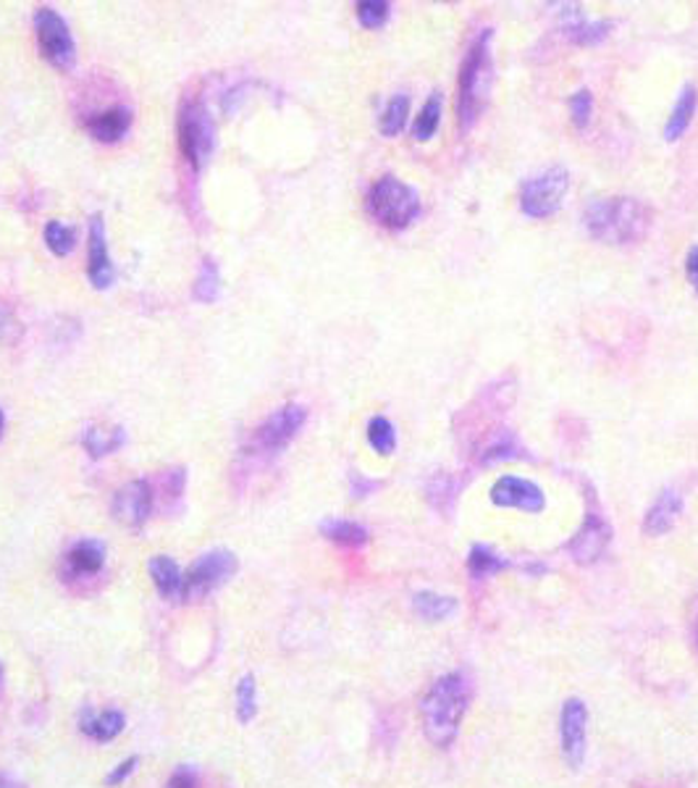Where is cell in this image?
<instances>
[{
	"instance_id": "obj_1",
	"label": "cell",
	"mask_w": 698,
	"mask_h": 788,
	"mask_svg": "<svg viewBox=\"0 0 698 788\" xmlns=\"http://www.w3.org/2000/svg\"><path fill=\"white\" fill-rule=\"evenodd\" d=\"M583 224L594 240L607 244L641 242L654 224V210L638 197L617 195L594 201L583 214Z\"/></svg>"
},
{
	"instance_id": "obj_2",
	"label": "cell",
	"mask_w": 698,
	"mask_h": 788,
	"mask_svg": "<svg viewBox=\"0 0 698 788\" xmlns=\"http://www.w3.org/2000/svg\"><path fill=\"white\" fill-rule=\"evenodd\" d=\"M470 705V686L462 673L442 675L434 686L428 688L421 701V718H423V733L425 739L434 746L455 744L457 733H460L462 718Z\"/></svg>"
},
{
	"instance_id": "obj_3",
	"label": "cell",
	"mask_w": 698,
	"mask_h": 788,
	"mask_svg": "<svg viewBox=\"0 0 698 788\" xmlns=\"http://www.w3.org/2000/svg\"><path fill=\"white\" fill-rule=\"evenodd\" d=\"M494 64H491V30H481L470 43L460 69V95H457V118L460 129H470L481 111L487 109Z\"/></svg>"
},
{
	"instance_id": "obj_4",
	"label": "cell",
	"mask_w": 698,
	"mask_h": 788,
	"mask_svg": "<svg viewBox=\"0 0 698 788\" xmlns=\"http://www.w3.org/2000/svg\"><path fill=\"white\" fill-rule=\"evenodd\" d=\"M365 210L374 218L376 224H381L384 229L402 231L408 229L417 216H421V197L417 192L404 184L402 179L397 176H381L376 179L374 187L365 195Z\"/></svg>"
},
{
	"instance_id": "obj_5",
	"label": "cell",
	"mask_w": 698,
	"mask_h": 788,
	"mask_svg": "<svg viewBox=\"0 0 698 788\" xmlns=\"http://www.w3.org/2000/svg\"><path fill=\"white\" fill-rule=\"evenodd\" d=\"M305 421H308V408L297 406V402H289V406L274 410V413L252 432L250 447L244 455L261 460L276 458L278 453H284V449L289 447V442L299 434Z\"/></svg>"
},
{
	"instance_id": "obj_6",
	"label": "cell",
	"mask_w": 698,
	"mask_h": 788,
	"mask_svg": "<svg viewBox=\"0 0 698 788\" xmlns=\"http://www.w3.org/2000/svg\"><path fill=\"white\" fill-rule=\"evenodd\" d=\"M179 148H182L184 161H187L192 169L199 171L213 153V142H216V129H213L210 114L203 103L184 101L182 111H179Z\"/></svg>"
},
{
	"instance_id": "obj_7",
	"label": "cell",
	"mask_w": 698,
	"mask_h": 788,
	"mask_svg": "<svg viewBox=\"0 0 698 788\" xmlns=\"http://www.w3.org/2000/svg\"><path fill=\"white\" fill-rule=\"evenodd\" d=\"M570 190V174L564 165H551L541 174L528 179L520 187V208L530 218H549L562 208Z\"/></svg>"
},
{
	"instance_id": "obj_8",
	"label": "cell",
	"mask_w": 698,
	"mask_h": 788,
	"mask_svg": "<svg viewBox=\"0 0 698 788\" xmlns=\"http://www.w3.org/2000/svg\"><path fill=\"white\" fill-rule=\"evenodd\" d=\"M239 560L229 549H210L184 573V599H203L237 573Z\"/></svg>"
},
{
	"instance_id": "obj_9",
	"label": "cell",
	"mask_w": 698,
	"mask_h": 788,
	"mask_svg": "<svg viewBox=\"0 0 698 788\" xmlns=\"http://www.w3.org/2000/svg\"><path fill=\"white\" fill-rule=\"evenodd\" d=\"M35 32H37V45L43 50L45 61L56 66V69H71L77 61V43L71 37L69 24L58 11H53L50 5H43V9L35 11Z\"/></svg>"
},
{
	"instance_id": "obj_10",
	"label": "cell",
	"mask_w": 698,
	"mask_h": 788,
	"mask_svg": "<svg viewBox=\"0 0 698 788\" xmlns=\"http://www.w3.org/2000/svg\"><path fill=\"white\" fill-rule=\"evenodd\" d=\"M152 505H156V487L145 479H135L113 494L111 513L126 528H142L150 518Z\"/></svg>"
},
{
	"instance_id": "obj_11",
	"label": "cell",
	"mask_w": 698,
	"mask_h": 788,
	"mask_svg": "<svg viewBox=\"0 0 698 788\" xmlns=\"http://www.w3.org/2000/svg\"><path fill=\"white\" fill-rule=\"evenodd\" d=\"M562 733V754L564 763L573 770L583 765L586 760V733H588V707L583 699H568L562 707L560 720Z\"/></svg>"
},
{
	"instance_id": "obj_12",
	"label": "cell",
	"mask_w": 698,
	"mask_h": 788,
	"mask_svg": "<svg viewBox=\"0 0 698 788\" xmlns=\"http://www.w3.org/2000/svg\"><path fill=\"white\" fill-rule=\"evenodd\" d=\"M491 502L496 507H515L523 513H541L547 507V494L538 483L520 479V476H502L491 487Z\"/></svg>"
},
{
	"instance_id": "obj_13",
	"label": "cell",
	"mask_w": 698,
	"mask_h": 788,
	"mask_svg": "<svg viewBox=\"0 0 698 788\" xmlns=\"http://www.w3.org/2000/svg\"><path fill=\"white\" fill-rule=\"evenodd\" d=\"M609 541H611V528H609V523L604 521V515L588 513L586 523H583L581 532L573 536V541H570L568 549H570V555H573L575 562H581V566H591V562H596L604 552H607Z\"/></svg>"
},
{
	"instance_id": "obj_14",
	"label": "cell",
	"mask_w": 698,
	"mask_h": 788,
	"mask_svg": "<svg viewBox=\"0 0 698 788\" xmlns=\"http://www.w3.org/2000/svg\"><path fill=\"white\" fill-rule=\"evenodd\" d=\"M88 274H90V282L95 289H108L113 279H116V271H113L111 253H108V240H105L103 216H92V221H90Z\"/></svg>"
},
{
	"instance_id": "obj_15",
	"label": "cell",
	"mask_w": 698,
	"mask_h": 788,
	"mask_svg": "<svg viewBox=\"0 0 698 788\" xmlns=\"http://www.w3.org/2000/svg\"><path fill=\"white\" fill-rule=\"evenodd\" d=\"M103 566L105 547L98 539H79L77 545H71L64 560V571L71 579H92V575L103 571Z\"/></svg>"
},
{
	"instance_id": "obj_16",
	"label": "cell",
	"mask_w": 698,
	"mask_h": 788,
	"mask_svg": "<svg viewBox=\"0 0 698 788\" xmlns=\"http://www.w3.org/2000/svg\"><path fill=\"white\" fill-rule=\"evenodd\" d=\"M683 513V496L675 489H664V492L656 496L654 505L649 507L646 518H643V534L646 536H662L673 532V526L680 518Z\"/></svg>"
},
{
	"instance_id": "obj_17",
	"label": "cell",
	"mask_w": 698,
	"mask_h": 788,
	"mask_svg": "<svg viewBox=\"0 0 698 788\" xmlns=\"http://www.w3.org/2000/svg\"><path fill=\"white\" fill-rule=\"evenodd\" d=\"M609 30L611 22H588L577 5H568L562 11V32L575 45H598L602 39H607Z\"/></svg>"
},
{
	"instance_id": "obj_18",
	"label": "cell",
	"mask_w": 698,
	"mask_h": 788,
	"mask_svg": "<svg viewBox=\"0 0 698 788\" xmlns=\"http://www.w3.org/2000/svg\"><path fill=\"white\" fill-rule=\"evenodd\" d=\"M131 127V111L126 105L100 111L88 118V132L98 142H118Z\"/></svg>"
},
{
	"instance_id": "obj_19",
	"label": "cell",
	"mask_w": 698,
	"mask_h": 788,
	"mask_svg": "<svg viewBox=\"0 0 698 788\" xmlns=\"http://www.w3.org/2000/svg\"><path fill=\"white\" fill-rule=\"evenodd\" d=\"M148 571H150L152 584H156L158 594H161L163 599H171V602L184 599V573L174 560L165 558V555H156V558L150 560Z\"/></svg>"
},
{
	"instance_id": "obj_20",
	"label": "cell",
	"mask_w": 698,
	"mask_h": 788,
	"mask_svg": "<svg viewBox=\"0 0 698 788\" xmlns=\"http://www.w3.org/2000/svg\"><path fill=\"white\" fill-rule=\"evenodd\" d=\"M696 109H698V90L694 88V84H686V88L680 90V95H677L673 114H670V118H667V127H664V137H667V142H677L683 135H686L690 122H694V116H696Z\"/></svg>"
},
{
	"instance_id": "obj_21",
	"label": "cell",
	"mask_w": 698,
	"mask_h": 788,
	"mask_svg": "<svg viewBox=\"0 0 698 788\" xmlns=\"http://www.w3.org/2000/svg\"><path fill=\"white\" fill-rule=\"evenodd\" d=\"M124 726L126 718L118 710H105L100 715L92 710H82V718H79V731L88 733V736L95 741H113L124 731Z\"/></svg>"
},
{
	"instance_id": "obj_22",
	"label": "cell",
	"mask_w": 698,
	"mask_h": 788,
	"mask_svg": "<svg viewBox=\"0 0 698 788\" xmlns=\"http://www.w3.org/2000/svg\"><path fill=\"white\" fill-rule=\"evenodd\" d=\"M126 434L122 426H105V423H92L84 429L82 445L90 453V458H105V455L116 453L124 445Z\"/></svg>"
},
{
	"instance_id": "obj_23",
	"label": "cell",
	"mask_w": 698,
	"mask_h": 788,
	"mask_svg": "<svg viewBox=\"0 0 698 788\" xmlns=\"http://www.w3.org/2000/svg\"><path fill=\"white\" fill-rule=\"evenodd\" d=\"M517 455H520V445H517L515 434H510L507 429H496V432H491L487 442H483L478 460H481V466H491V462L512 460L517 458Z\"/></svg>"
},
{
	"instance_id": "obj_24",
	"label": "cell",
	"mask_w": 698,
	"mask_h": 788,
	"mask_svg": "<svg viewBox=\"0 0 698 788\" xmlns=\"http://www.w3.org/2000/svg\"><path fill=\"white\" fill-rule=\"evenodd\" d=\"M321 534L329 541L342 547H363L368 541V528L361 526L355 521H344V518H329L321 523Z\"/></svg>"
},
{
	"instance_id": "obj_25",
	"label": "cell",
	"mask_w": 698,
	"mask_h": 788,
	"mask_svg": "<svg viewBox=\"0 0 698 788\" xmlns=\"http://www.w3.org/2000/svg\"><path fill=\"white\" fill-rule=\"evenodd\" d=\"M412 610L421 615L423 620L438 624V620H447L457 610V599L436 592H417L415 599H412Z\"/></svg>"
},
{
	"instance_id": "obj_26",
	"label": "cell",
	"mask_w": 698,
	"mask_h": 788,
	"mask_svg": "<svg viewBox=\"0 0 698 788\" xmlns=\"http://www.w3.org/2000/svg\"><path fill=\"white\" fill-rule=\"evenodd\" d=\"M442 114H444L442 92L434 90V92H431L428 101H425V105L421 109V114H417L415 124H412V137H415L417 142L431 140V137H434L438 132V124H442Z\"/></svg>"
},
{
	"instance_id": "obj_27",
	"label": "cell",
	"mask_w": 698,
	"mask_h": 788,
	"mask_svg": "<svg viewBox=\"0 0 698 788\" xmlns=\"http://www.w3.org/2000/svg\"><path fill=\"white\" fill-rule=\"evenodd\" d=\"M468 568L476 579H487V575L502 573L504 568H510V560L499 558L494 549L487 545H476L468 555Z\"/></svg>"
},
{
	"instance_id": "obj_28",
	"label": "cell",
	"mask_w": 698,
	"mask_h": 788,
	"mask_svg": "<svg viewBox=\"0 0 698 788\" xmlns=\"http://www.w3.org/2000/svg\"><path fill=\"white\" fill-rule=\"evenodd\" d=\"M192 295H195V300L199 302H216L218 295H221V276H218V266L213 258H205L203 266H199Z\"/></svg>"
},
{
	"instance_id": "obj_29",
	"label": "cell",
	"mask_w": 698,
	"mask_h": 788,
	"mask_svg": "<svg viewBox=\"0 0 698 788\" xmlns=\"http://www.w3.org/2000/svg\"><path fill=\"white\" fill-rule=\"evenodd\" d=\"M408 114H410V98L399 92V95H394L387 103V109H384V114H381V122H378L381 135L397 137L399 132L404 129V124H408Z\"/></svg>"
},
{
	"instance_id": "obj_30",
	"label": "cell",
	"mask_w": 698,
	"mask_h": 788,
	"mask_svg": "<svg viewBox=\"0 0 698 788\" xmlns=\"http://www.w3.org/2000/svg\"><path fill=\"white\" fill-rule=\"evenodd\" d=\"M43 237H45V244H48V250L53 255L64 258V255L75 253V248H77L75 227H66V224H61V221H48L45 224Z\"/></svg>"
},
{
	"instance_id": "obj_31",
	"label": "cell",
	"mask_w": 698,
	"mask_h": 788,
	"mask_svg": "<svg viewBox=\"0 0 698 788\" xmlns=\"http://www.w3.org/2000/svg\"><path fill=\"white\" fill-rule=\"evenodd\" d=\"M368 442L378 455H391L397 449V429L384 415H374L368 421Z\"/></svg>"
},
{
	"instance_id": "obj_32",
	"label": "cell",
	"mask_w": 698,
	"mask_h": 788,
	"mask_svg": "<svg viewBox=\"0 0 698 788\" xmlns=\"http://www.w3.org/2000/svg\"><path fill=\"white\" fill-rule=\"evenodd\" d=\"M258 715V688L255 675H244L237 686V718L239 723H252Z\"/></svg>"
},
{
	"instance_id": "obj_33",
	"label": "cell",
	"mask_w": 698,
	"mask_h": 788,
	"mask_svg": "<svg viewBox=\"0 0 698 788\" xmlns=\"http://www.w3.org/2000/svg\"><path fill=\"white\" fill-rule=\"evenodd\" d=\"M389 13L391 5L387 0H363V3H357V19H361V24L368 26V30H378V26L387 24Z\"/></svg>"
},
{
	"instance_id": "obj_34",
	"label": "cell",
	"mask_w": 698,
	"mask_h": 788,
	"mask_svg": "<svg viewBox=\"0 0 698 788\" xmlns=\"http://www.w3.org/2000/svg\"><path fill=\"white\" fill-rule=\"evenodd\" d=\"M591 114H594V95H591V90L583 88L573 92V98H570V116H573L575 127H586L591 122Z\"/></svg>"
},
{
	"instance_id": "obj_35",
	"label": "cell",
	"mask_w": 698,
	"mask_h": 788,
	"mask_svg": "<svg viewBox=\"0 0 698 788\" xmlns=\"http://www.w3.org/2000/svg\"><path fill=\"white\" fill-rule=\"evenodd\" d=\"M163 496L165 502H182L184 483H187V471L184 468H169L163 471Z\"/></svg>"
},
{
	"instance_id": "obj_36",
	"label": "cell",
	"mask_w": 698,
	"mask_h": 788,
	"mask_svg": "<svg viewBox=\"0 0 698 788\" xmlns=\"http://www.w3.org/2000/svg\"><path fill=\"white\" fill-rule=\"evenodd\" d=\"M137 765H139V757H129V760H124V763H122V765H116V770H113L111 776L105 778V786H118V784H124V780L129 778L131 773H135V767H137Z\"/></svg>"
},
{
	"instance_id": "obj_37",
	"label": "cell",
	"mask_w": 698,
	"mask_h": 788,
	"mask_svg": "<svg viewBox=\"0 0 698 788\" xmlns=\"http://www.w3.org/2000/svg\"><path fill=\"white\" fill-rule=\"evenodd\" d=\"M165 788H197V776L190 770V767H179L174 776L169 778Z\"/></svg>"
},
{
	"instance_id": "obj_38",
	"label": "cell",
	"mask_w": 698,
	"mask_h": 788,
	"mask_svg": "<svg viewBox=\"0 0 698 788\" xmlns=\"http://www.w3.org/2000/svg\"><path fill=\"white\" fill-rule=\"evenodd\" d=\"M686 276H688L690 287H694L696 295H698V248H690V250H688V258H686Z\"/></svg>"
},
{
	"instance_id": "obj_39",
	"label": "cell",
	"mask_w": 698,
	"mask_h": 788,
	"mask_svg": "<svg viewBox=\"0 0 698 788\" xmlns=\"http://www.w3.org/2000/svg\"><path fill=\"white\" fill-rule=\"evenodd\" d=\"M13 331H16V321H13V316L9 313V310L0 308V342L9 340Z\"/></svg>"
},
{
	"instance_id": "obj_40",
	"label": "cell",
	"mask_w": 698,
	"mask_h": 788,
	"mask_svg": "<svg viewBox=\"0 0 698 788\" xmlns=\"http://www.w3.org/2000/svg\"><path fill=\"white\" fill-rule=\"evenodd\" d=\"M374 489H378V481H368V479H361V476H352V492H355V496H365L368 492H374Z\"/></svg>"
},
{
	"instance_id": "obj_41",
	"label": "cell",
	"mask_w": 698,
	"mask_h": 788,
	"mask_svg": "<svg viewBox=\"0 0 698 788\" xmlns=\"http://www.w3.org/2000/svg\"><path fill=\"white\" fill-rule=\"evenodd\" d=\"M0 788H24L22 784H19V780H13V778H5V776H0Z\"/></svg>"
},
{
	"instance_id": "obj_42",
	"label": "cell",
	"mask_w": 698,
	"mask_h": 788,
	"mask_svg": "<svg viewBox=\"0 0 698 788\" xmlns=\"http://www.w3.org/2000/svg\"><path fill=\"white\" fill-rule=\"evenodd\" d=\"M3 432H5V415L3 410H0V439H3Z\"/></svg>"
},
{
	"instance_id": "obj_43",
	"label": "cell",
	"mask_w": 698,
	"mask_h": 788,
	"mask_svg": "<svg viewBox=\"0 0 698 788\" xmlns=\"http://www.w3.org/2000/svg\"><path fill=\"white\" fill-rule=\"evenodd\" d=\"M3 684H5V675H3V665H0V694H3Z\"/></svg>"
},
{
	"instance_id": "obj_44",
	"label": "cell",
	"mask_w": 698,
	"mask_h": 788,
	"mask_svg": "<svg viewBox=\"0 0 698 788\" xmlns=\"http://www.w3.org/2000/svg\"><path fill=\"white\" fill-rule=\"evenodd\" d=\"M696 641H698V631H696Z\"/></svg>"
}]
</instances>
